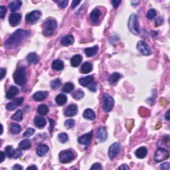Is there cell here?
<instances>
[{
  "instance_id": "obj_12",
  "label": "cell",
  "mask_w": 170,
  "mask_h": 170,
  "mask_svg": "<svg viewBox=\"0 0 170 170\" xmlns=\"http://www.w3.org/2000/svg\"><path fill=\"white\" fill-rule=\"evenodd\" d=\"M23 100H24V98L23 97L15 99V100L10 102V103L7 104L6 108L7 110H14L17 108V107L22 105L23 103Z\"/></svg>"
},
{
  "instance_id": "obj_34",
  "label": "cell",
  "mask_w": 170,
  "mask_h": 170,
  "mask_svg": "<svg viewBox=\"0 0 170 170\" xmlns=\"http://www.w3.org/2000/svg\"><path fill=\"white\" fill-rule=\"evenodd\" d=\"M22 127L19 124H15V123H13L11 124V126H10V131L13 134H19L22 131Z\"/></svg>"
},
{
  "instance_id": "obj_31",
  "label": "cell",
  "mask_w": 170,
  "mask_h": 170,
  "mask_svg": "<svg viewBox=\"0 0 170 170\" xmlns=\"http://www.w3.org/2000/svg\"><path fill=\"white\" fill-rule=\"evenodd\" d=\"M28 62L31 65L36 64L39 61V56L36 53H30L27 57Z\"/></svg>"
},
{
  "instance_id": "obj_20",
  "label": "cell",
  "mask_w": 170,
  "mask_h": 170,
  "mask_svg": "<svg viewBox=\"0 0 170 170\" xmlns=\"http://www.w3.org/2000/svg\"><path fill=\"white\" fill-rule=\"evenodd\" d=\"M75 39L72 35H66L61 39V43L63 46H69L73 44Z\"/></svg>"
},
{
  "instance_id": "obj_9",
  "label": "cell",
  "mask_w": 170,
  "mask_h": 170,
  "mask_svg": "<svg viewBox=\"0 0 170 170\" xmlns=\"http://www.w3.org/2000/svg\"><path fill=\"white\" fill-rule=\"evenodd\" d=\"M138 51L143 55H150L151 53L150 47L143 41H139L137 43Z\"/></svg>"
},
{
  "instance_id": "obj_42",
  "label": "cell",
  "mask_w": 170,
  "mask_h": 170,
  "mask_svg": "<svg viewBox=\"0 0 170 170\" xmlns=\"http://www.w3.org/2000/svg\"><path fill=\"white\" fill-rule=\"evenodd\" d=\"M75 124V122L74 120L69 119V120H66V122H65V126L67 129H70V128H72L73 126H74Z\"/></svg>"
},
{
  "instance_id": "obj_48",
  "label": "cell",
  "mask_w": 170,
  "mask_h": 170,
  "mask_svg": "<svg viewBox=\"0 0 170 170\" xmlns=\"http://www.w3.org/2000/svg\"><path fill=\"white\" fill-rule=\"evenodd\" d=\"M68 3H69L68 1H59L58 2V5L60 7H61V8H65V7H66L67 6Z\"/></svg>"
},
{
  "instance_id": "obj_2",
  "label": "cell",
  "mask_w": 170,
  "mask_h": 170,
  "mask_svg": "<svg viewBox=\"0 0 170 170\" xmlns=\"http://www.w3.org/2000/svg\"><path fill=\"white\" fill-rule=\"evenodd\" d=\"M57 27V23L55 19L53 18H49L47 19L43 25V30L44 35L46 36H51L53 34Z\"/></svg>"
},
{
  "instance_id": "obj_27",
  "label": "cell",
  "mask_w": 170,
  "mask_h": 170,
  "mask_svg": "<svg viewBox=\"0 0 170 170\" xmlns=\"http://www.w3.org/2000/svg\"><path fill=\"white\" fill-rule=\"evenodd\" d=\"M83 116L85 118L90 120H94L96 118V114L92 109L87 108L86 109L85 112H83Z\"/></svg>"
},
{
  "instance_id": "obj_45",
  "label": "cell",
  "mask_w": 170,
  "mask_h": 170,
  "mask_svg": "<svg viewBox=\"0 0 170 170\" xmlns=\"http://www.w3.org/2000/svg\"><path fill=\"white\" fill-rule=\"evenodd\" d=\"M97 87H98L97 82H93L90 84L89 86H88V88H89V90L90 91L95 93V92H96V90H97Z\"/></svg>"
},
{
  "instance_id": "obj_37",
  "label": "cell",
  "mask_w": 170,
  "mask_h": 170,
  "mask_svg": "<svg viewBox=\"0 0 170 170\" xmlns=\"http://www.w3.org/2000/svg\"><path fill=\"white\" fill-rule=\"evenodd\" d=\"M11 119L17 122H21L23 120V112L22 110H18L11 116Z\"/></svg>"
},
{
  "instance_id": "obj_6",
  "label": "cell",
  "mask_w": 170,
  "mask_h": 170,
  "mask_svg": "<svg viewBox=\"0 0 170 170\" xmlns=\"http://www.w3.org/2000/svg\"><path fill=\"white\" fill-rule=\"evenodd\" d=\"M75 154L70 150L62 151L59 154V160L62 164H67L73 160Z\"/></svg>"
},
{
  "instance_id": "obj_57",
  "label": "cell",
  "mask_w": 170,
  "mask_h": 170,
  "mask_svg": "<svg viewBox=\"0 0 170 170\" xmlns=\"http://www.w3.org/2000/svg\"><path fill=\"white\" fill-rule=\"evenodd\" d=\"M23 169V167L22 166H21L20 165H19V164H16V165H15V166L13 167V169H16V170H17V169Z\"/></svg>"
},
{
  "instance_id": "obj_26",
  "label": "cell",
  "mask_w": 170,
  "mask_h": 170,
  "mask_svg": "<svg viewBox=\"0 0 170 170\" xmlns=\"http://www.w3.org/2000/svg\"><path fill=\"white\" fill-rule=\"evenodd\" d=\"M148 150L146 147H140L135 151V155L138 158L143 159L147 156Z\"/></svg>"
},
{
  "instance_id": "obj_4",
  "label": "cell",
  "mask_w": 170,
  "mask_h": 170,
  "mask_svg": "<svg viewBox=\"0 0 170 170\" xmlns=\"http://www.w3.org/2000/svg\"><path fill=\"white\" fill-rule=\"evenodd\" d=\"M128 28L131 33L134 35H138L140 34V24L137 15L132 14L130 15L128 20Z\"/></svg>"
},
{
  "instance_id": "obj_24",
  "label": "cell",
  "mask_w": 170,
  "mask_h": 170,
  "mask_svg": "<svg viewBox=\"0 0 170 170\" xmlns=\"http://www.w3.org/2000/svg\"><path fill=\"white\" fill-rule=\"evenodd\" d=\"M93 65L88 62H85L82 64L80 68V72L83 74H88L93 70Z\"/></svg>"
},
{
  "instance_id": "obj_33",
  "label": "cell",
  "mask_w": 170,
  "mask_h": 170,
  "mask_svg": "<svg viewBox=\"0 0 170 170\" xmlns=\"http://www.w3.org/2000/svg\"><path fill=\"white\" fill-rule=\"evenodd\" d=\"M49 107L45 105V104H41L37 108L38 113L42 115V116H45V115L49 113Z\"/></svg>"
},
{
  "instance_id": "obj_30",
  "label": "cell",
  "mask_w": 170,
  "mask_h": 170,
  "mask_svg": "<svg viewBox=\"0 0 170 170\" xmlns=\"http://www.w3.org/2000/svg\"><path fill=\"white\" fill-rule=\"evenodd\" d=\"M56 103L58 104L59 106H62L66 104L67 101V97L63 94H60V95H57L55 98Z\"/></svg>"
},
{
  "instance_id": "obj_59",
  "label": "cell",
  "mask_w": 170,
  "mask_h": 170,
  "mask_svg": "<svg viewBox=\"0 0 170 170\" xmlns=\"http://www.w3.org/2000/svg\"><path fill=\"white\" fill-rule=\"evenodd\" d=\"M27 169H37V167L35 166H31L27 167Z\"/></svg>"
},
{
  "instance_id": "obj_28",
  "label": "cell",
  "mask_w": 170,
  "mask_h": 170,
  "mask_svg": "<svg viewBox=\"0 0 170 170\" xmlns=\"http://www.w3.org/2000/svg\"><path fill=\"white\" fill-rule=\"evenodd\" d=\"M49 150V148L45 144L39 146V147L37 149V154L39 156L43 157L45 155V154L48 152Z\"/></svg>"
},
{
  "instance_id": "obj_60",
  "label": "cell",
  "mask_w": 170,
  "mask_h": 170,
  "mask_svg": "<svg viewBox=\"0 0 170 170\" xmlns=\"http://www.w3.org/2000/svg\"><path fill=\"white\" fill-rule=\"evenodd\" d=\"M139 3H140V1H132V4L133 5V6H137V4H138Z\"/></svg>"
},
{
  "instance_id": "obj_13",
  "label": "cell",
  "mask_w": 170,
  "mask_h": 170,
  "mask_svg": "<svg viewBox=\"0 0 170 170\" xmlns=\"http://www.w3.org/2000/svg\"><path fill=\"white\" fill-rule=\"evenodd\" d=\"M21 19H22V16L19 14L17 13H13L9 15V24L11 25L12 27H15L19 24L21 22Z\"/></svg>"
},
{
  "instance_id": "obj_3",
  "label": "cell",
  "mask_w": 170,
  "mask_h": 170,
  "mask_svg": "<svg viewBox=\"0 0 170 170\" xmlns=\"http://www.w3.org/2000/svg\"><path fill=\"white\" fill-rule=\"evenodd\" d=\"M13 77H14V82L17 85L22 86L25 85L26 82V72L25 67H22L17 69L14 72Z\"/></svg>"
},
{
  "instance_id": "obj_22",
  "label": "cell",
  "mask_w": 170,
  "mask_h": 170,
  "mask_svg": "<svg viewBox=\"0 0 170 170\" xmlns=\"http://www.w3.org/2000/svg\"><path fill=\"white\" fill-rule=\"evenodd\" d=\"M82 61V57L80 55H75L70 59V65L73 67H77Z\"/></svg>"
},
{
  "instance_id": "obj_8",
  "label": "cell",
  "mask_w": 170,
  "mask_h": 170,
  "mask_svg": "<svg viewBox=\"0 0 170 170\" xmlns=\"http://www.w3.org/2000/svg\"><path fill=\"white\" fill-rule=\"evenodd\" d=\"M41 15V12L37 10H35L26 15L25 20L29 24H34L39 19Z\"/></svg>"
},
{
  "instance_id": "obj_49",
  "label": "cell",
  "mask_w": 170,
  "mask_h": 170,
  "mask_svg": "<svg viewBox=\"0 0 170 170\" xmlns=\"http://www.w3.org/2000/svg\"><path fill=\"white\" fill-rule=\"evenodd\" d=\"M170 164L169 162H166V163H164L161 165V169L163 170H169Z\"/></svg>"
},
{
  "instance_id": "obj_32",
  "label": "cell",
  "mask_w": 170,
  "mask_h": 170,
  "mask_svg": "<svg viewBox=\"0 0 170 170\" xmlns=\"http://www.w3.org/2000/svg\"><path fill=\"white\" fill-rule=\"evenodd\" d=\"M120 78H121V75H120V73L114 72L109 77V82L111 85H115L119 80Z\"/></svg>"
},
{
  "instance_id": "obj_19",
  "label": "cell",
  "mask_w": 170,
  "mask_h": 170,
  "mask_svg": "<svg viewBox=\"0 0 170 170\" xmlns=\"http://www.w3.org/2000/svg\"><path fill=\"white\" fill-rule=\"evenodd\" d=\"M93 80H94V78L93 76H87V77H86L80 78L79 80H78V82H79L80 85H82V87H87L89 86V85L91 82H93Z\"/></svg>"
},
{
  "instance_id": "obj_5",
  "label": "cell",
  "mask_w": 170,
  "mask_h": 170,
  "mask_svg": "<svg viewBox=\"0 0 170 170\" xmlns=\"http://www.w3.org/2000/svg\"><path fill=\"white\" fill-rule=\"evenodd\" d=\"M114 105V98L108 94H104L103 97V108L106 112H110Z\"/></svg>"
},
{
  "instance_id": "obj_21",
  "label": "cell",
  "mask_w": 170,
  "mask_h": 170,
  "mask_svg": "<svg viewBox=\"0 0 170 170\" xmlns=\"http://www.w3.org/2000/svg\"><path fill=\"white\" fill-rule=\"evenodd\" d=\"M34 122L36 126L39 128H43L47 124L46 120L43 117L41 116H36L34 119Z\"/></svg>"
},
{
  "instance_id": "obj_29",
  "label": "cell",
  "mask_w": 170,
  "mask_h": 170,
  "mask_svg": "<svg viewBox=\"0 0 170 170\" xmlns=\"http://www.w3.org/2000/svg\"><path fill=\"white\" fill-rule=\"evenodd\" d=\"M98 51V46H94L93 47H88L85 49V53L86 55L88 57H93L94 55L97 53Z\"/></svg>"
},
{
  "instance_id": "obj_61",
  "label": "cell",
  "mask_w": 170,
  "mask_h": 170,
  "mask_svg": "<svg viewBox=\"0 0 170 170\" xmlns=\"http://www.w3.org/2000/svg\"><path fill=\"white\" fill-rule=\"evenodd\" d=\"M49 120H50V122H51V129H53L54 128V126H53V124H55V122L53 121V120H51V119H50Z\"/></svg>"
},
{
  "instance_id": "obj_53",
  "label": "cell",
  "mask_w": 170,
  "mask_h": 170,
  "mask_svg": "<svg viewBox=\"0 0 170 170\" xmlns=\"http://www.w3.org/2000/svg\"><path fill=\"white\" fill-rule=\"evenodd\" d=\"M80 2L81 1H73L71 4V7L72 9H75V7H77V6H78V4H79Z\"/></svg>"
},
{
  "instance_id": "obj_50",
  "label": "cell",
  "mask_w": 170,
  "mask_h": 170,
  "mask_svg": "<svg viewBox=\"0 0 170 170\" xmlns=\"http://www.w3.org/2000/svg\"><path fill=\"white\" fill-rule=\"evenodd\" d=\"M102 169V166H101V164H99V163H96L93 165V166L91 167V168L90 169Z\"/></svg>"
},
{
  "instance_id": "obj_47",
  "label": "cell",
  "mask_w": 170,
  "mask_h": 170,
  "mask_svg": "<svg viewBox=\"0 0 170 170\" xmlns=\"http://www.w3.org/2000/svg\"><path fill=\"white\" fill-rule=\"evenodd\" d=\"M0 12H1V19H4L7 13L6 7L3 6H1V7H0Z\"/></svg>"
},
{
  "instance_id": "obj_51",
  "label": "cell",
  "mask_w": 170,
  "mask_h": 170,
  "mask_svg": "<svg viewBox=\"0 0 170 170\" xmlns=\"http://www.w3.org/2000/svg\"><path fill=\"white\" fill-rule=\"evenodd\" d=\"M112 4L114 8H117L119 5L121 4V1H120V0H113V1H112Z\"/></svg>"
},
{
  "instance_id": "obj_14",
  "label": "cell",
  "mask_w": 170,
  "mask_h": 170,
  "mask_svg": "<svg viewBox=\"0 0 170 170\" xmlns=\"http://www.w3.org/2000/svg\"><path fill=\"white\" fill-rule=\"evenodd\" d=\"M78 112V108L76 104H71L67 107L65 112V115L68 117H71L77 114Z\"/></svg>"
},
{
  "instance_id": "obj_43",
  "label": "cell",
  "mask_w": 170,
  "mask_h": 170,
  "mask_svg": "<svg viewBox=\"0 0 170 170\" xmlns=\"http://www.w3.org/2000/svg\"><path fill=\"white\" fill-rule=\"evenodd\" d=\"M35 132V130L33 128H28L25 132L24 134H23V137H25V138L30 137L31 136L34 134Z\"/></svg>"
},
{
  "instance_id": "obj_25",
  "label": "cell",
  "mask_w": 170,
  "mask_h": 170,
  "mask_svg": "<svg viewBox=\"0 0 170 170\" xmlns=\"http://www.w3.org/2000/svg\"><path fill=\"white\" fill-rule=\"evenodd\" d=\"M52 69L57 71H60L64 69V63L61 60L57 59L52 62Z\"/></svg>"
},
{
  "instance_id": "obj_58",
  "label": "cell",
  "mask_w": 170,
  "mask_h": 170,
  "mask_svg": "<svg viewBox=\"0 0 170 170\" xmlns=\"http://www.w3.org/2000/svg\"><path fill=\"white\" fill-rule=\"evenodd\" d=\"M169 112H170V110H168L167 112V113L166 114V116H165V117H166V119L167 120H170V115H169Z\"/></svg>"
},
{
  "instance_id": "obj_38",
  "label": "cell",
  "mask_w": 170,
  "mask_h": 170,
  "mask_svg": "<svg viewBox=\"0 0 170 170\" xmlns=\"http://www.w3.org/2000/svg\"><path fill=\"white\" fill-rule=\"evenodd\" d=\"M5 152H6V156L8 157L9 158H11L14 157V153H15V150H14L12 146H8L5 148Z\"/></svg>"
},
{
  "instance_id": "obj_23",
  "label": "cell",
  "mask_w": 170,
  "mask_h": 170,
  "mask_svg": "<svg viewBox=\"0 0 170 170\" xmlns=\"http://www.w3.org/2000/svg\"><path fill=\"white\" fill-rule=\"evenodd\" d=\"M22 6V1L19 0H15L12 1L9 4V9L11 11H16L20 9V7Z\"/></svg>"
},
{
  "instance_id": "obj_52",
  "label": "cell",
  "mask_w": 170,
  "mask_h": 170,
  "mask_svg": "<svg viewBox=\"0 0 170 170\" xmlns=\"http://www.w3.org/2000/svg\"><path fill=\"white\" fill-rule=\"evenodd\" d=\"M0 72H1V80H3L4 79V78L6 77V69H4V68H2V69H1V70H0Z\"/></svg>"
},
{
  "instance_id": "obj_18",
  "label": "cell",
  "mask_w": 170,
  "mask_h": 170,
  "mask_svg": "<svg viewBox=\"0 0 170 170\" xmlns=\"http://www.w3.org/2000/svg\"><path fill=\"white\" fill-rule=\"evenodd\" d=\"M18 93H19V89L17 87H15V86H11L9 88L8 90L7 91L6 97L8 99H12L15 97V95H17Z\"/></svg>"
},
{
  "instance_id": "obj_41",
  "label": "cell",
  "mask_w": 170,
  "mask_h": 170,
  "mask_svg": "<svg viewBox=\"0 0 170 170\" xmlns=\"http://www.w3.org/2000/svg\"><path fill=\"white\" fill-rule=\"evenodd\" d=\"M58 138H59V140L60 142L64 143L66 142H67L68 138H68V135L66 134V133H61V134H59Z\"/></svg>"
},
{
  "instance_id": "obj_17",
  "label": "cell",
  "mask_w": 170,
  "mask_h": 170,
  "mask_svg": "<svg viewBox=\"0 0 170 170\" xmlns=\"http://www.w3.org/2000/svg\"><path fill=\"white\" fill-rule=\"evenodd\" d=\"M100 15L101 12L98 9H93L90 14V19L91 20V22L94 23H96L97 22H98Z\"/></svg>"
},
{
  "instance_id": "obj_1",
  "label": "cell",
  "mask_w": 170,
  "mask_h": 170,
  "mask_svg": "<svg viewBox=\"0 0 170 170\" xmlns=\"http://www.w3.org/2000/svg\"><path fill=\"white\" fill-rule=\"evenodd\" d=\"M29 35V32L23 29H17L9 37L5 43V46L7 49L17 48L25 38Z\"/></svg>"
},
{
  "instance_id": "obj_40",
  "label": "cell",
  "mask_w": 170,
  "mask_h": 170,
  "mask_svg": "<svg viewBox=\"0 0 170 170\" xmlns=\"http://www.w3.org/2000/svg\"><path fill=\"white\" fill-rule=\"evenodd\" d=\"M61 85V81L59 79V78H57V79L54 80L51 82V87L52 88V89H53V90L57 89V88H58Z\"/></svg>"
},
{
  "instance_id": "obj_11",
  "label": "cell",
  "mask_w": 170,
  "mask_h": 170,
  "mask_svg": "<svg viewBox=\"0 0 170 170\" xmlns=\"http://www.w3.org/2000/svg\"><path fill=\"white\" fill-rule=\"evenodd\" d=\"M93 134V130H91L90 132L87 133V134L81 136H80L78 138V143L82 145L88 146L90 143L91 140H92Z\"/></svg>"
},
{
  "instance_id": "obj_16",
  "label": "cell",
  "mask_w": 170,
  "mask_h": 170,
  "mask_svg": "<svg viewBox=\"0 0 170 170\" xmlns=\"http://www.w3.org/2000/svg\"><path fill=\"white\" fill-rule=\"evenodd\" d=\"M49 95L47 91H38L35 93L33 96V98L36 101H41L45 100Z\"/></svg>"
},
{
  "instance_id": "obj_56",
  "label": "cell",
  "mask_w": 170,
  "mask_h": 170,
  "mask_svg": "<svg viewBox=\"0 0 170 170\" xmlns=\"http://www.w3.org/2000/svg\"><path fill=\"white\" fill-rule=\"evenodd\" d=\"M119 169H130V167L127 166V165L124 164L122 165L121 166L119 167Z\"/></svg>"
},
{
  "instance_id": "obj_10",
  "label": "cell",
  "mask_w": 170,
  "mask_h": 170,
  "mask_svg": "<svg viewBox=\"0 0 170 170\" xmlns=\"http://www.w3.org/2000/svg\"><path fill=\"white\" fill-rule=\"evenodd\" d=\"M121 144L120 143H114L110 146L108 150V156L110 159H113L118 154H119L121 150Z\"/></svg>"
},
{
  "instance_id": "obj_15",
  "label": "cell",
  "mask_w": 170,
  "mask_h": 170,
  "mask_svg": "<svg viewBox=\"0 0 170 170\" xmlns=\"http://www.w3.org/2000/svg\"><path fill=\"white\" fill-rule=\"evenodd\" d=\"M108 137L107 132L104 127H100L97 132V138L100 142H104Z\"/></svg>"
},
{
  "instance_id": "obj_46",
  "label": "cell",
  "mask_w": 170,
  "mask_h": 170,
  "mask_svg": "<svg viewBox=\"0 0 170 170\" xmlns=\"http://www.w3.org/2000/svg\"><path fill=\"white\" fill-rule=\"evenodd\" d=\"M22 156V151H21L20 149H15V153H14V157H13V158L17 159V158H20V157Z\"/></svg>"
},
{
  "instance_id": "obj_44",
  "label": "cell",
  "mask_w": 170,
  "mask_h": 170,
  "mask_svg": "<svg viewBox=\"0 0 170 170\" xmlns=\"http://www.w3.org/2000/svg\"><path fill=\"white\" fill-rule=\"evenodd\" d=\"M156 16V11L155 9H150L147 13V18L148 19H152Z\"/></svg>"
},
{
  "instance_id": "obj_7",
  "label": "cell",
  "mask_w": 170,
  "mask_h": 170,
  "mask_svg": "<svg viewBox=\"0 0 170 170\" xmlns=\"http://www.w3.org/2000/svg\"><path fill=\"white\" fill-rule=\"evenodd\" d=\"M169 152L166 149L163 148H159L157 150L154 156V159L157 162H161L169 158Z\"/></svg>"
},
{
  "instance_id": "obj_39",
  "label": "cell",
  "mask_w": 170,
  "mask_h": 170,
  "mask_svg": "<svg viewBox=\"0 0 170 170\" xmlns=\"http://www.w3.org/2000/svg\"><path fill=\"white\" fill-rule=\"evenodd\" d=\"M84 96H85V93L81 90H77L72 94V97L76 100H80L84 97Z\"/></svg>"
},
{
  "instance_id": "obj_54",
  "label": "cell",
  "mask_w": 170,
  "mask_h": 170,
  "mask_svg": "<svg viewBox=\"0 0 170 170\" xmlns=\"http://www.w3.org/2000/svg\"><path fill=\"white\" fill-rule=\"evenodd\" d=\"M162 23H163V19H162L161 17H158V19L156 20V26H159V25H161L162 24Z\"/></svg>"
},
{
  "instance_id": "obj_36",
  "label": "cell",
  "mask_w": 170,
  "mask_h": 170,
  "mask_svg": "<svg viewBox=\"0 0 170 170\" xmlns=\"http://www.w3.org/2000/svg\"><path fill=\"white\" fill-rule=\"evenodd\" d=\"M31 142L28 139L22 141L19 144V147L21 149H22V150H28V149H29L31 148Z\"/></svg>"
},
{
  "instance_id": "obj_35",
  "label": "cell",
  "mask_w": 170,
  "mask_h": 170,
  "mask_svg": "<svg viewBox=\"0 0 170 170\" xmlns=\"http://www.w3.org/2000/svg\"><path fill=\"white\" fill-rule=\"evenodd\" d=\"M75 85L72 82H67L62 87V91L65 93H70L74 90Z\"/></svg>"
},
{
  "instance_id": "obj_55",
  "label": "cell",
  "mask_w": 170,
  "mask_h": 170,
  "mask_svg": "<svg viewBox=\"0 0 170 170\" xmlns=\"http://www.w3.org/2000/svg\"><path fill=\"white\" fill-rule=\"evenodd\" d=\"M0 155H1V163H2L4 161V159H5V157H6V153L4 154V151H0Z\"/></svg>"
}]
</instances>
